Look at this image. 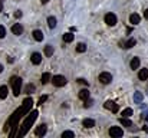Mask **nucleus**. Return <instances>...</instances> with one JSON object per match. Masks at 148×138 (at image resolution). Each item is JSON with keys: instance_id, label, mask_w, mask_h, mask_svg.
I'll list each match as a JSON object with an SVG mask.
<instances>
[{"instance_id": "18", "label": "nucleus", "mask_w": 148, "mask_h": 138, "mask_svg": "<svg viewBox=\"0 0 148 138\" xmlns=\"http://www.w3.org/2000/svg\"><path fill=\"white\" fill-rule=\"evenodd\" d=\"M78 96H79V99H88L89 98V91L88 89H82V91H79V93H78Z\"/></svg>"}, {"instance_id": "2", "label": "nucleus", "mask_w": 148, "mask_h": 138, "mask_svg": "<svg viewBox=\"0 0 148 138\" xmlns=\"http://www.w3.org/2000/svg\"><path fill=\"white\" fill-rule=\"evenodd\" d=\"M38 118V111H32V112H29V115L26 117V119H25V122L22 124V130H20V133L17 134V137H23V135H26V133L29 131V128H30V125L35 122V119Z\"/></svg>"}, {"instance_id": "22", "label": "nucleus", "mask_w": 148, "mask_h": 138, "mask_svg": "<svg viewBox=\"0 0 148 138\" xmlns=\"http://www.w3.org/2000/svg\"><path fill=\"white\" fill-rule=\"evenodd\" d=\"M50 78H52V76H50L49 72H45V73L42 75V78H40V82H42V84L45 85V84H48V82L50 81Z\"/></svg>"}, {"instance_id": "17", "label": "nucleus", "mask_w": 148, "mask_h": 138, "mask_svg": "<svg viewBox=\"0 0 148 138\" xmlns=\"http://www.w3.org/2000/svg\"><path fill=\"white\" fill-rule=\"evenodd\" d=\"M84 127L85 128H92V127H95V121L94 119H91V118H86V119H84Z\"/></svg>"}, {"instance_id": "31", "label": "nucleus", "mask_w": 148, "mask_h": 138, "mask_svg": "<svg viewBox=\"0 0 148 138\" xmlns=\"http://www.w3.org/2000/svg\"><path fill=\"white\" fill-rule=\"evenodd\" d=\"M25 91H26V93H30V92H33V91H35V85H27Z\"/></svg>"}, {"instance_id": "13", "label": "nucleus", "mask_w": 148, "mask_h": 138, "mask_svg": "<svg viewBox=\"0 0 148 138\" xmlns=\"http://www.w3.org/2000/svg\"><path fill=\"white\" fill-rule=\"evenodd\" d=\"M33 38H35V41H38V42H40V41H43V32L42 30H39V29H36V30H33Z\"/></svg>"}, {"instance_id": "28", "label": "nucleus", "mask_w": 148, "mask_h": 138, "mask_svg": "<svg viewBox=\"0 0 148 138\" xmlns=\"http://www.w3.org/2000/svg\"><path fill=\"white\" fill-rule=\"evenodd\" d=\"M122 117H127V118H130L131 115H132V109L131 108H125L124 111H122V114H121Z\"/></svg>"}, {"instance_id": "37", "label": "nucleus", "mask_w": 148, "mask_h": 138, "mask_svg": "<svg viewBox=\"0 0 148 138\" xmlns=\"http://www.w3.org/2000/svg\"><path fill=\"white\" fill-rule=\"evenodd\" d=\"M143 131H145V133H148V125H144V127H143Z\"/></svg>"}, {"instance_id": "36", "label": "nucleus", "mask_w": 148, "mask_h": 138, "mask_svg": "<svg viewBox=\"0 0 148 138\" xmlns=\"http://www.w3.org/2000/svg\"><path fill=\"white\" fill-rule=\"evenodd\" d=\"M144 17L148 19V9H145V12H144Z\"/></svg>"}, {"instance_id": "1", "label": "nucleus", "mask_w": 148, "mask_h": 138, "mask_svg": "<svg viewBox=\"0 0 148 138\" xmlns=\"http://www.w3.org/2000/svg\"><path fill=\"white\" fill-rule=\"evenodd\" d=\"M25 114H27V112L23 109V106H20L19 109H16V111L12 114V117L7 119V122H6V125H4V133H7V130H9V128H12V127H17L19 119H20Z\"/></svg>"}, {"instance_id": "8", "label": "nucleus", "mask_w": 148, "mask_h": 138, "mask_svg": "<svg viewBox=\"0 0 148 138\" xmlns=\"http://www.w3.org/2000/svg\"><path fill=\"white\" fill-rule=\"evenodd\" d=\"M22 106H23V109H25L26 112H29V111H30V108L33 106V99H32L30 96H27V98L23 101V105H22Z\"/></svg>"}, {"instance_id": "20", "label": "nucleus", "mask_w": 148, "mask_h": 138, "mask_svg": "<svg viewBox=\"0 0 148 138\" xmlns=\"http://www.w3.org/2000/svg\"><path fill=\"white\" fill-rule=\"evenodd\" d=\"M7 93H9V89H7V87H6V85L0 87V98H1V99L7 98Z\"/></svg>"}, {"instance_id": "41", "label": "nucleus", "mask_w": 148, "mask_h": 138, "mask_svg": "<svg viewBox=\"0 0 148 138\" xmlns=\"http://www.w3.org/2000/svg\"><path fill=\"white\" fill-rule=\"evenodd\" d=\"M0 3H3V0H0Z\"/></svg>"}, {"instance_id": "27", "label": "nucleus", "mask_w": 148, "mask_h": 138, "mask_svg": "<svg viewBox=\"0 0 148 138\" xmlns=\"http://www.w3.org/2000/svg\"><path fill=\"white\" fill-rule=\"evenodd\" d=\"M85 50H86V45H85V43H78V45H76V52L84 53Z\"/></svg>"}, {"instance_id": "34", "label": "nucleus", "mask_w": 148, "mask_h": 138, "mask_svg": "<svg viewBox=\"0 0 148 138\" xmlns=\"http://www.w3.org/2000/svg\"><path fill=\"white\" fill-rule=\"evenodd\" d=\"M78 82H79V84H82V85H88V82H86L85 79H82V78H81V79H78Z\"/></svg>"}, {"instance_id": "21", "label": "nucleus", "mask_w": 148, "mask_h": 138, "mask_svg": "<svg viewBox=\"0 0 148 138\" xmlns=\"http://www.w3.org/2000/svg\"><path fill=\"white\" fill-rule=\"evenodd\" d=\"M135 43H137V41H135V39H130V41H127L124 45L121 46V47H124V49H130V47H132Z\"/></svg>"}, {"instance_id": "4", "label": "nucleus", "mask_w": 148, "mask_h": 138, "mask_svg": "<svg viewBox=\"0 0 148 138\" xmlns=\"http://www.w3.org/2000/svg\"><path fill=\"white\" fill-rule=\"evenodd\" d=\"M50 81H52V84H53V87H58V88H60V87H65L66 85V78L65 76H62V75H55L53 78H50Z\"/></svg>"}, {"instance_id": "35", "label": "nucleus", "mask_w": 148, "mask_h": 138, "mask_svg": "<svg viewBox=\"0 0 148 138\" xmlns=\"http://www.w3.org/2000/svg\"><path fill=\"white\" fill-rule=\"evenodd\" d=\"M14 17H22V12H20V10H17V12L14 13Z\"/></svg>"}, {"instance_id": "12", "label": "nucleus", "mask_w": 148, "mask_h": 138, "mask_svg": "<svg viewBox=\"0 0 148 138\" xmlns=\"http://www.w3.org/2000/svg\"><path fill=\"white\" fill-rule=\"evenodd\" d=\"M12 32H13L14 35H17V36H19V35H22V33H23V26H22V25H19V23H16V25H13V26H12Z\"/></svg>"}, {"instance_id": "15", "label": "nucleus", "mask_w": 148, "mask_h": 138, "mask_svg": "<svg viewBox=\"0 0 148 138\" xmlns=\"http://www.w3.org/2000/svg\"><path fill=\"white\" fill-rule=\"evenodd\" d=\"M140 20H141V17H140L137 13H132V14L130 16V22H131L132 25H138V23H140Z\"/></svg>"}, {"instance_id": "40", "label": "nucleus", "mask_w": 148, "mask_h": 138, "mask_svg": "<svg viewBox=\"0 0 148 138\" xmlns=\"http://www.w3.org/2000/svg\"><path fill=\"white\" fill-rule=\"evenodd\" d=\"M1 72H3V66L0 65V73H1Z\"/></svg>"}, {"instance_id": "33", "label": "nucleus", "mask_w": 148, "mask_h": 138, "mask_svg": "<svg viewBox=\"0 0 148 138\" xmlns=\"http://www.w3.org/2000/svg\"><path fill=\"white\" fill-rule=\"evenodd\" d=\"M46 99H48V96H46V95H45V96H40V98H39V105H42Z\"/></svg>"}, {"instance_id": "7", "label": "nucleus", "mask_w": 148, "mask_h": 138, "mask_svg": "<svg viewBox=\"0 0 148 138\" xmlns=\"http://www.w3.org/2000/svg\"><path fill=\"white\" fill-rule=\"evenodd\" d=\"M105 23H106L108 26H115V25H116V16H115L114 13L105 14Z\"/></svg>"}, {"instance_id": "14", "label": "nucleus", "mask_w": 148, "mask_h": 138, "mask_svg": "<svg viewBox=\"0 0 148 138\" xmlns=\"http://www.w3.org/2000/svg\"><path fill=\"white\" fill-rule=\"evenodd\" d=\"M119 122L122 124V127H132L131 119H130V118H127V117H121V118H119Z\"/></svg>"}, {"instance_id": "9", "label": "nucleus", "mask_w": 148, "mask_h": 138, "mask_svg": "<svg viewBox=\"0 0 148 138\" xmlns=\"http://www.w3.org/2000/svg\"><path fill=\"white\" fill-rule=\"evenodd\" d=\"M103 106H105L106 109H111L112 112H118V109H119V106H118L115 102H112V101H106V102L103 104Z\"/></svg>"}, {"instance_id": "16", "label": "nucleus", "mask_w": 148, "mask_h": 138, "mask_svg": "<svg viewBox=\"0 0 148 138\" xmlns=\"http://www.w3.org/2000/svg\"><path fill=\"white\" fill-rule=\"evenodd\" d=\"M130 66H131V69H138L140 68V59L138 58H132L131 62H130Z\"/></svg>"}, {"instance_id": "30", "label": "nucleus", "mask_w": 148, "mask_h": 138, "mask_svg": "<svg viewBox=\"0 0 148 138\" xmlns=\"http://www.w3.org/2000/svg\"><path fill=\"white\" fill-rule=\"evenodd\" d=\"M4 36H6V29H4V26L0 25V39H3Z\"/></svg>"}, {"instance_id": "29", "label": "nucleus", "mask_w": 148, "mask_h": 138, "mask_svg": "<svg viewBox=\"0 0 148 138\" xmlns=\"http://www.w3.org/2000/svg\"><path fill=\"white\" fill-rule=\"evenodd\" d=\"M73 137H75V134L72 131H63L62 133V138H73Z\"/></svg>"}, {"instance_id": "5", "label": "nucleus", "mask_w": 148, "mask_h": 138, "mask_svg": "<svg viewBox=\"0 0 148 138\" xmlns=\"http://www.w3.org/2000/svg\"><path fill=\"white\" fill-rule=\"evenodd\" d=\"M122 134H124V131H122L121 127H111L109 128V135L111 137L119 138V137H122Z\"/></svg>"}, {"instance_id": "32", "label": "nucleus", "mask_w": 148, "mask_h": 138, "mask_svg": "<svg viewBox=\"0 0 148 138\" xmlns=\"http://www.w3.org/2000/svg\"><path fill=\"white\" fill-rule=\"evenodd\" d=\"M92 102H94V101H92V99H89V98H88V99H85V106H86V108H88V106H92Z\"/></svg>"}, {"instance_id": "10", "label": "nucleus", "mask_w": 148, "mask_h": 138, "mask_svg": "<svg viewBox=\"0 0 148 138\" xmlns=\"http://www.w3.org/2000/svg\"><path fill=\"white\" fill-rule=\"evenodd\" d=\"M30 60H32V63H33V65H39V63L42 62V55H40V53H38V52H35V53H32Z\"/></svg>"}, {"instance_id": "23", "label": "nucleus", "mask_w": 148, "mask_h": 138, "mask_svg": "<svg viewBox=\"0 0 148 138\" xmlns=\"http://www.w3.org/2000/svg\"><path fill=\"white\" fill-rule=\"evenodd\" d=\"M73 38H75V36H73V33H71V32H69V33H65V35H63V42L69 43V42H72V41H73Z\"/></svg>"}, {"instance_id": "39", "label": "nucleus", "mask_w": 148, "mask_h": 138, "mask_svg": "<svg viewBox=\"0 0 148 138\" xmlns=\"http://www.w3.org/2000/svg\"><path fill=\"white\" fill-rule=\"evenodd\" d=\"M3 10V3H0V12Z\"/></svg>"}, {"instance_id": "3", "label": "nucleus", "mask_w": 148, "mask_h": 138, "mask_svg": "<svg viewBox=\"0 0 148 138\" xmlns=\"http://www.w3.org/2000/svg\"><path fill=\"white\" fill-rule=\"evenodd\" d=\"M10 84H12V88H13V95L19 96L20 88H22V79L19 76H12L10 78Z\"/></svg>"}, {"instance_id": "6", "label": "nucleus", "mask_w": 148, "mask_h": 138, "mask_svg": "<svg viewBox=\"0 0 148 138\" xmlns=\"http://www.w3.org/2000/svg\"><path fill=\"white\" fill-rule=\"evenodd\" d=\"M111 81H112V75H111V73H108V72L99 73V82H101V84L106 85V84H111Z\"/></svg>"}, {"instance_id": "26", "label": "nucleus", "mask_w": 148, "mask_h": 138, "mask_svg": "<svg viewBox=\"0 0 148 138\" xmlns=\"http://www.w3.org/2000/svg\"><path fill=\"white\" fill-rule=\"evenodd\" d=\"M45 55L46 56H52L53 55V46H50V45L45 46Z\"/></svg>"}, {"instance_id": "24", "label": "nucleus", "mask_w": 148, "mask_h": 138, "mask_svg": "<svg viewBox=\"0 0 148 138\" xmlns=\"http://www.w3.org/2000/svg\"><path fill=\"white\" fill-rule=\"evenodd\" d=\"M143 98H144V96H143L141 92H135V93H134V101H135L137 104H141V102H143Z\"/></svg>"}, {"instance_id": "38", "label": "nucleus", "mask_w": 148, "mask_h": 138, "mask_svg": "<svg viewBox=\"0 0 148 138\" xmlns=\"http://www.w3.org/2000/svg\"><path fill=\"white\" fill-rule=\"evenodd\" d=\"M40 1H42V4H46V3H48L49 0H40Z\"/></svg>"}, {"instance_id": "25", "label": "nucleus", "mask_w": 148, "mask_h": 138, "mask_svg": "<svg viewBox=\"0 0 148 138\" xmlns=\"http://www.w3.org/2000/svg\"><path fill=\"white\" fill-rule=\"evenodd\" d=\"M48 26H49L50 29H53V27L56 26V19H55L53 16H50V17H48Z\"/></svg>"}, {"instance_id": "19", "label": "nucleus", "mask_w": 148, "mask_h": 138, "mask_svg": "<svg viewBox=\"0 0 148 138\" xmlns=\"http://www.w3.org/2000/svg\"><path fill=\"white\" fill-rule=\"evenodd\" d=\"M138 78L141 81H147L148 79V69H141L140 73H138Z\"/></svg>"}, {"instance_id": "11", "label": "nucleus", "mask_w": 148, "mask_h": 138, "mask_svg": "<svg viewBox=\"0 0 148 138\" xmlns=\"http://www.w3.org/2000/svg\"><path fill=\"white\" fill-rule=\"evenodd\" d=\"M35 134H36L38 137H43V135L46 134V125H45V124H40V125L35 130Z\"/></svg>"}]
</instances>
